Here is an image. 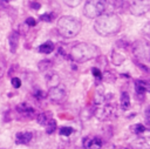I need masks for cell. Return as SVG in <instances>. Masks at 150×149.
Listing matches in <instances>:
<instances>
[{"instance_id": "36", "label": "cell", "mask_w": 150, "mask_h": 149, "mask_svg": "<svg viewBox=\"0 0 150 149\" xmlns=\"http://www.w3.org/2000/svg\"><path fill=\"white\" fill-rule=\"evenodd\" d=\"M2 1H5V2H6V1H9V0H2Z\"/></svg>"}, {"instance_id": "19", "label": "cell", "mask_w": 150, "mask_h": 149, "mask_svg": "<svg viewBox=\"0 0 150 149\" xmlns=\"http://www.w3.org/2000/svg\"><path fill=\"white\" fill-rule=\"evenodd\" d=\"M130 130H131L134 134L141 135V134H143V133L146 130V127H145L144 124H142V123H135V124H132V126L130 127Z\"/></svg>"}, {"instance_id": "9", "label": "cell", "mask_w": 150, "mask_h": 149, "mask_svg": "<svg viewBox=\"0 0 150 149\" xmlns=\"http://www.w3.org/2000/svg\"><path fill=\"white\" fill-rule=\"evenodd\" d=\"M48 99L54 102V103H61L64 101L66 99V90L60 87V86H55V87H50L48 93H47Z\"/></svg>"}, {"instance_id": "3", "label": "cell", "mask_w": 150, "mask_h": 149, "mask_svg": "<svg viewBox=\"0 0 150 149\" xmlns=\"http://www.w3.org/2000/svg\"><path fill=\"white\" fill-rule=\"evenodd\" d=\"M82 28L81 21L71 15H63L57 20V32L66 39L75 38Z\"/></svg>"}, {"instance_id": "21", "label": "cell", "mask_w": 150, "mask_h": 149, "mask_svg": "<svg viewBox=\"0 0 150 149\" xmlns=\"http://www.w3.org/2000/svg\"><path fill=\"white\" fill-rule=\"evenodd\" d=\"M45 127H46L47 134H53V133L56 130V121H55L54 118H52V120H49V122H48Z\"/></svg>"}, {"instance_id": "28", "label": "cell", "mask_w": 150, "mask_h": 149, "mask_svg": "<svg viewBox=\"0 0 150 149\" xmlns=\"http://www.w3.org/2000/svg\"><path fill=\"white\" fill-rule=\"evenodd\" d=\"M143 34H144L145 38L150 39V21L144 25V27H143Z\"/></svg>"}, {"instance_id": "16", "label": "cell", "mask_w": 150, "mask_h": 149, "mask_svg": "<svg viewBox=\"0 0 150 149\" xmlns=\"http://www.w3.org/2000/svg\"><path fill=\"white\" fill-rule=\"evenodd\" d=\"M46 81H47V83H48L50 87H55V86L59 84L60 79H59V76H57L56 73L49 72V73H47V75H46Z\"/></svg>"}, {"instance_id": "26", "label": "cell", "mask_w": 150, "mask_h": 149, "mask_svg": "<svg viewBox=\"0 0 150 149\" xmlns=\"http://www.w3.org/2000/svg\"><path fill=\"white\" fill-rule=\"evenodd\" d=\"M63 1L69 7H76V6H79L82 2V0H63Z\"/></svg>"}, {"instance_id": "1", "label": "cell", "mask_w": 150, "mask_h": 149, "mask_svg": "<svg viewBox=\"0 0 150 149\" xmlns=\"http://www.w3.org/2000/svg\"><path fill=\"white\" fill-rule=\"evenodd\" d=\"M122 28V21L120 16L115 13L102 14L96 18L94 22V29L97 34L102 36H109L118 33Z\"/></svg>"}, {"instance_id": "7", "label": "cell", "mask_w": 150, "mask_h": 149, "mask_svg": "<svg viewBox=\"0 0 150 149\" xmlns=\"http://www.w3.org/2000/svg\"><path fill=\"white\" fill-rule=\"evenodd\" d=\"M129 47H131V46L128 42L122 41V40L116 43L115 49L111 52V61H112V63L115 66H120L122 62H124V60L127 57L125 56V52H127V49Z\"/></svg>"}, {"instance_id": "18", "label": "cell", "mask_w": 150, "mask_h": 149, "mask_svg": "<svg viewBox=\"0 0 150 149\" xmlns=\"http://www.w3.org/2000/svg\"><path fill=\"white\" fill-rule=\"evenodd\" d=\"M120 103H121V108L123 110H127L129 109L130 107V96L127 92H122L121 93V100H120Z\"/></svg>"}, {"instance_id": "25", "label": "cell", "mask_w": 150, "mask_h": 149, "mask_svg": "<svg viewBox=\"0 0 150 149\" xmlns=\"http://www.w3.org/2000/svg\"><path fill=\"white\" fill-rule=\"evenodd\" d=\"M54 18H55V14L54 13H45V14H42L40 16V19L42 21H47V22H52L54 20Z\"/></svg>"}, {"instance_id": "11", "label": "cell", "mask_w": 150, "mask_h": 149, "mask_svg": "<svg viewBox=\"0 0 150 149\" xmlns=\"http://www.w3.org/2000/svg\"><path fill=\"white\" fill-rule=\"evenodd\" d=\"M103 145V141L97 136H87L83 138V148L84 149H101Z\"/></svg>"}, {"instance_id": "17", "label": "cell", "mask_w": 150, "mask_h": 149, "mask_svg": "<svg viewBox=\"0 0 150 149\" xmlns=\"http://www.w3.org/2000/svg\"><path fill=\"white\" fill-rule=\"evenodd\" d=\"M54 48H55V46H54V43L52 41H46L45 43L40 45L39 52L42 53V54H49V53H52L54 50Z\"/></svg>"}, {"instance_id": "27", "label": "cell", "mask_w": 150, "mask_h": 149, "mask_svg": "<svg viewBox=\"0 0 150 149\" xmlns=\"http://www.w3.org/2000/svg\"><path fill=\"white\" fill-rule=\"evenodd\" d=\"M134 62H135V65H136V66H137L139 69H142L143 72H145V73H150V68H148L146 66H144L143 63H141L139 61H137L136 59H134Z\"/></svg>"}, {"instance_id": "20", "label": "cell", "mask_w": 150, "mask_h": 149, "mask_svg": "<svg viewBox=\"0 0 150 149\" xmlns=\"http://www.w3.org/2000/svg\"><path fill=\"white\" fill-rule=\"evenodd\" d=\"M52 66H53V63H52V61H49V60H42V61L39 62V69L42 70V72L49 70V69L52 68Z\"/></svg>"}, {"instance_id": "34", "label": "cell", "mask_w": 150, "mask_h": 149, "mask_svg": "<svg viewBox=\"0 0 150 149\" xmlns=\"http://www.w3.org/2000/svg\"><path fill=\"white\" fill-rule=\"evenodd\" d=\"M145 118H146V121H150V109H146V111H145Z\"/></svg>"}, {"instance_id": "10", "label": "cell", "mask_w": 150, "mask_h": 149, "mask_svg": "<svg viewBox=\"0 0 150 149\" xmlns=\"http://www.w3.org/2000/svg\"><path fill=\"white\" fill-rule=\"evenodd\" d=\"M16 111L23 118H33L36 116L35 109L33 107L28 106L27 103H20L19 106H16Z\"/></svg>"}, {"instance_id": "35", "label": "cell", "mask_w": 150, "mask_h": 149, "mask_svg": "<svg viewBox=\"0 0 150 149\" xmlns=\"http://www.w3.org/2000/svg\"><path fill=\"white\" fill-rule=\"evenodd\" d=\"M146 124H148V128L150 129V121H146Z\"/></svg>"}, {"instance_id": "33", "label": "cell", "mask_w": 150, "mask_h": 149, "mask_svg": "<svg viewBox=\"0 0 150 149\" xmlns=\"http://www.w3.org/2000/svg\"><path fill=\"white\" fill-rule=\"evenodd\" d=\"M34 96H35V97H38V99H43V97H46V94H45L43 92L39 90V92H36V93L34 94Z\"/></svg>"}, {"instance_id": "12", "label": "cell", "mask_w": 150, "mask_h": 149, "mask_svg": "<svg viewBox=\"0 0 150 149\" xmlns=\"http://www.w3.org/2000/svg\"><path fill=\"white\" fill-rule=\"evenodd\" d=\"M33 138L32 131H20L15 135V143L16 144H28Z\"/></svg>"}, {"instance_id": "2", "label": "cell", "mask_w": 150, "mask_h": 149, "mask_svg": "<svg viewBox=\"0 0 150 149\" xmlns=\"http://www.w3.org/2000/svg\"><path fill=\"white\" fill-rule=\"evenodd\" d=\"M100 55V48L93 43L77 42L70 49V59L75 62H87Z\"/></svg>"}, {"instance_id": "13", "label": "cell", "mask_w": 150, "mask_h": 149, "mask_svg": "<svg viewBox=\"0 0 150 149\" xmlns=\"http://www.w3.org/2000/svg\"><path fill=\"white\" fill-rule=\"evenodd\" d=\"M19 39H20V34L18 31H13L9 36H8V43H9V50L11 53H15L19 46Z\"/></svg>"}, {"instance_id": "23", "label": "cell", "mask_w": 150, "mask_h": 149, "mask_svg": "<svg viewBox=\"0 0 150 149\" xmlns=\"http://www.w3.org/2000/svg\"><path fill=\"white\" fill-rule=\"evenodd\" d=\"M73 131H74V129L71 127H61L59 133L62 136H69L70 134H73Z\"/></svg>"}, {"instance_id": "29", "label": "cell", "mask_w": 150, "mask_h": 149, "mask_svg": "<svg viewBox=\"0 0 150 149\" xmlns=\"http://www.w3.org/2000/svg\"><path fill=\"white\" fill-rule=\"evenodd\" d=\"M91 73H93V75H94L96 79H102V72H101L98 68L94 67V68L91 69Z\"/></svg>"}, {"instance_id": "15", "label": "cell", "mask_w": 150, "mask_h": 149, "mask_svg": "<svg viewBox=\"0 0 150 149\" xmlns=\"http://www.w3.org/2000/svg\"><path fill=\"white\" fill-rule=\"evenodd\" d=\"M35 117H36L38 123H39V124H41V126H46V124L49 122V120H52V118H53V117H52L50 111H42V113H39Z\"/></svg>"}, {"instance_id": "6", "label": "cell", "mask_w": 150, "mask_h": 149, "mask_svg": "<svg viewBox=\"0 0 150 149\" xmlns=\"http://www.w3.org/2000/svg\"><path fill=\"white\" fill-rule=\"evenodd\" d=\"M115 110V106L110 103L109 101H104L101 103H95V107L93 109V114L101 121H104L109 118Z\"/></svg>"}, {"instance_id": "14", "label": "cell", "mask_w": 150, "mask_h": 149, "mask_svg": "<svg viewBox=\"0 0 150 149\" xmlns=\"http://www.w3.org/2000/svg\"><path fill=\"white\" fill-rule=\"evenodd\" d=\"M135 90L137 95H144V93H150V83L143 80L135 81Z\"/></svg>"}, {"instance_id": "24", "label": "cell", "mask_w": 150, "mask_h": 149, "mask_svg": "<svg viewBox=\"0 0 150 149\" xmlns=\"http://www.w3.org/2000/svg\"><path fill=\"white\" fill-rule=\"evenodd\" d=\"M102 80H104L105 82H112L115 81V76L111 72H105L102 74Z\"/></svg>"}, {"instance_id": "4", "label": "cell", "mask_w": 150, "mask_h": 149, "mask_svg": "<svg viewBox=\"0 0 150 149\" xmlns=\"http://www.w3.org/2000/svg\"><path fill=\"white\" fill-rule=\"evenodd\" d=\"M107 8V0H87L83 8V14L88 19H96L103 14Z\"/></svg>"}, {"instance_id": "22", "label": "cell", "mask_w": 150, "mask_h": 149, "mask_svg": "<svg viewBox=\"0 0 150 149\" xmlns=\"http://www.w3.org/2000/svg\"><path fill=\"white\" fill-rule=\"evenodd\" d=\"M5 72H6V60H5V57L0 54V80L4 77Z\"/></svg>"}, {"instance_id": "32", "label": "cell", "mask_w": 150, "mask_h": 149, "mask_svg": "<svg viewBox=\"0 0 150 149\" xmlns=\"http://www.w3.org/2000/svg\"><path fill=\"white\" fill-rule=\"evenodd\" d=\"M26 25H28L29 27H33V26L36 25V21H35L34 18H28V19L26 20Z\"/></svg>"}, {"instance_id": "30", "label": "cell", "mask_w": 150, "mask_h": 149, "mask_svg": "<svg viewBox=\"0 0 150 149\" xmlns=\"http://www.w3.org/2000/svg\"><path fill=\"white\" fill-rule=\"evenodd\" d=\"M29 6H30V8H32V9H35V11H38V9H40V7H41V4H40V2H38V1H35V0H33V1H30Z\"/></svg>"}, {"instance_id": "5", "label": "cell", "mask_w": 150, "mask_h": 149, "mask_svg": "<svg viewBox=\"0 0 150 149\" xmlns=\"http://www.w3.org/2000/svg\"><path fill=\"white\" fill-rule=\"evenodd\" d=\"M131 52L136 60L150 62V43L145 39H138L131 45Z\"/></svg>"}, {"instance_id": "31", "label": "cell", "mask_w": 150, "mask_h": 149, "mask_svg": "<svg viewBox=\"0 0 150 149\" xmlns=\"http://www.w3.org/2000/svg\"><path fill=\"white\" fill-rule=\"evenodd\" d=\"M12 86H13L14 88H19V87L21 86V80H20L19 77H13V79H12Z\"/></svg>"}, {"instance_id": "8", "label": "cell", "mask_w": 150, "mask_h": 149, "mask_svg": "<svg viewBox=\"0 0 150 149\" xmlns=\"http://www.w3.org/2000/svg\"><path fill=\"white\" fill-rule=\"evenodd\" d=\"M129 9L135 16L144 15L150 11V0H131Z\"/></svg>"}]
</instances>
